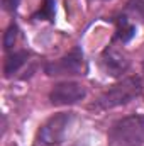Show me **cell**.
I'll return each mask as SVG.
<instances>
[{"label": "cell", "mask_w": 144, "mask_h": 146, "mask_svg": "<svg viewBox=\"0 0 144 146\" xmlns=\"http://www.w3.org/2000/svg\"><path fill=\"white\" fill-rule=\"evenodd\" d=\"M44 73L48 76H78L87 73V61L81 48L75 46L65 56L44 65Z\"/></svg>", "instance_id": "obj_4"}, {"label": "cell", "mask_w": 144, "mask_h": 146, "mask_svg": "<svg viewBox=\"0 0 144 146\" xmlns=\"http://www.w3.org/2000/svg\"><path fill=\"white\" fill-rule=\"evenodd\" d=\"M115 37L120 42H129L132 37L136 36V26L127 19V15H117L115 17Z\"/></svg>", "instance_id": "obj_8"}, {"label": "cell", "mask_w": 144, "mask_h": 146, "mask_svg": "<svg viewBox=\"0 0 144 146\" xmlns=\"http://www.w3.org/2000/svg\"><path fill=\"white\" fill-rule=\"evenodd\" d=\"M143 94V82L139 76H127L120 80L119 83L107 88L95 102V107L98 110H108L119 106H126L132 100H136Z\"/></svg>", "instance_id": "obj_2"}, {"label": "cell", "mask_w": 144, "mask_h": 146, "mask_svg": "<svg viewBox=\"0 0 144 146\" xmlns=\"http://www.w3.org/2000/svg\"><path fill=\"white\" fill-rule=\"evenodd\" d=\"M87 97L85 85L78 82H59L49 92V102L53 106H75Z\"/></svg>", "instance_id": "obj_5"}, {"label": "cell", "mask_w": 144, "mask_h": 146, "mask_svg": "<svg viewBox=\"0 0 144 146\" xmlns=\"http://www.w3.org/2000/svg\"><path fill=\"white\" fill-rule=\"evenodd\" d=\"M19 3H20V0H3V7L9 12H15L19 9Z\"/></svg>", "instance_id": "obj_12"}, {"label": "cell", "mask_w": 144, "mask_h": 146, "mask_svg": "<svg viewBox=\"0 0 144 146\" xmlns=\"http://www.w3.org/2000/svg\"><path fill=\"white\" fill-rule=\"evenodd\" d=\"M29 53L27 51H14L10 54H7L5 63H3V75L5 78H10L14 73H17L27 61Z\"/></svg>", "instance_id": "obj_7"}, {"label": "cell", "mask_w": 144, "mask_h": 146, "mask_svg": "<svg viewBox=\"0 0 144 146\" xmlns=\"http://www.w3.org/2000/svg\"><path fill=\"white\" fill-rule=\"evenodd\" d=\"M108 146H144V115L131 114L117 119L107 134Z\"/></svg>", "instance_id": "obj_1"}, {"label": "cell", "mask_w": 144, "mask_h": 146, "mask_svg": "<svg viewBox=\"0 0 144 146\" xmlns=\"http://www.w3.org/2000/svg\"><path fill=\"white\" fill-rule=\"evenodd\" d=\"M100 65H102L104 72L107 73L108 76L119 78V76H122L129 70L131 61H129V58L124 53H120L119 49L108 46V48L104 49V53L100 56Z\"/></svg>", "instance_id": "obj_6"}, {"label": "cell", "mask_w": 144, "mask_h": 146, "mask_svg": "<svg viewBox=\"0 0 144 146\" xmlns=\"http://www.w3.org/2000/svg\"><path fill=\"white\" fill-rule=\"evenodd\" d=\"M73 112H58L41 124L36 134L37 146H58L66 138L68 127L73 122Z\"/></svg>", "instance_id": "obj_3"}, {"label": "cell", "mask_w": 144, "mask_h": 146, "mask_svg": "<svg viewBox=\"0 0 144 146\" xmlns=\"http://www.w3.org/2000/svg\"><path fill=\"white\" fill-rule=\"evenodd\" d=\"M143 73H144V68H143Z\"/></svg>", "instance_id": "obj_13"}, {"label": "cell", "mask_w": 144, "mask_h": 146, "mask_svg": "<svg viewBox=\"0 0 144 146\" xmlns=\"http://www.w3.org/2000/svg\"><path fill=\"white\" fill-rule=\"evenodd\" d=\"M54 15H56V10H54V0H44L41 9L32 14V19L34 21H54Z\"/></svg>", "instance_id": "obj_9"}, {"label": "cell", "mask_w": 144, "mask_h": 146, "mask_svg": "<svg viewBox=\"0 0 144 146\" xmlns=\"http://www.w3.org/2000/svg\"><path fill=\"white\" fill-rule=\"evenodd\" d=\"M17 36H19V27H17V24L12 22L3 34V49H12L17 41Z\"/></svg>", "instance_id": "obj_11"}, {"label": "cell", "mask_w": 144, "mask_h": 146, "mask_svg": "<svg viewBox=\"0 0 144 146\" xmlns=\"http://www.w3.org/2000/svg\"><path fill=\"white\" fill-rule=\"evenodd\" d=\"M126 10L137 21L144 22V0H129Z\"/></svg>", "instance_id": "obj_10"}]
</instances>
